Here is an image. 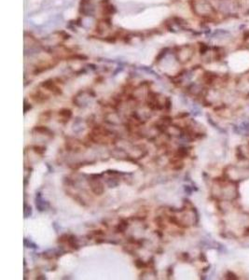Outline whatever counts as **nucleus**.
<instances>
[{"label":"nucleus","instance_id":"obj_1","mask_svg":"<svg viewBox=\"0 0 249 280\" xmlns=\"http://www.w3.org/2000/svg\"><path fill=\"white\" fill-rule=\"evenodd\" d=\"M225 277L227 278V279H234V280H236V279H238L239 277L234 274L233 272H231V271H228L227 272V274H226V276H225Z\"/></svg>","mask_w":249,"mask_h":280}]
</instances>
